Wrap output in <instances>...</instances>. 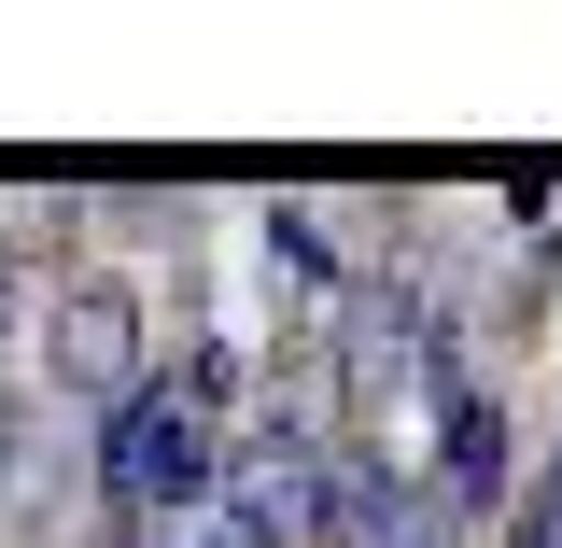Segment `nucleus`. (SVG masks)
<instances>
[{
  "mask_svg": "<svg viewBox=\"0 0 562 548\" xmlns=\"http://www.w3.org/2000/svg\"><path fill=\"white\" fill-rule=\"evenodd\" d=\"M211 366H169V380H140L127 409H99V492H113V521H169V506H198L211 492Z\"/></svg>",
  "mask_w": 562,
  "mask_h": 548,
  "instance_id": "obj_1",
  "label": "nucleus"
},
{
  "mask_svg": "<svg viewBox=\"0 0 562 548\" xmlns=\"http://www.w3.org/2000/svg\"><path fill=\"white\" fill-rule=\"evenodd\" d=\"M211 506H225L239 548H310V521H324V450H310V436H254V450L211 479Z\"/></svg>",
  "mask_w": 562,
  "mask_h": 548,
  "instance_id": "obj_3",
  "label": "nucleus"
},
{
  "mask_svg": "<svg viewBox=\"0 0 562 548\" xmlns=\"http://www.w3.org/2000/svg\"><path fill=\"white\" fill-rule=\"evenodd\" d=\"M492 492H506V422L450 409V506H492Z\"/></svg>",
  "mask_w": 562,
  "mask_h": 548,
  "instance_id": "obj_5",
  "label": "nucleus"
},
{
  "mask_svg": "<svg viewBox=\"0 0 562 548\" xmlns=\"http://www.w3.org/2000/svg\"><path fill=\"white\" fill-rule=\"evenodd\" d=\"M0 324H14V254H0Z\"/></svg>",
  "mask_w": 562,
  "mask_h": 548,
  "instance_id": "obj_8",
  "label": "nucleus"
},
{
  "mask_svg": "<svg viewBox=\"0 0 562 548\" xmlns=\"http://www.w3.org/2000/svg\"><path fill=\"white\" fill-rule=\"evenodd\" d=\"M324 548H436V506H422L408 465H324V521H310Z\"/></svg>",
  "mask_w": 562,
  "mask_h": 548,
  "instance_id": "obj_4",
  "label": "nucleus"
},
{
  "mask_svg": "<svg viewBox=\"0 0 562 548\" xmlns=\"http://www.w3.org/2000/svg\"><path fill=\"white\" fill-rule=\"evenodd\" d=\"M43 366H57L70 409H127V394H140V295H127V281H57Z\"/></svg>",
  "mask_w": 562,
  "mask_h": 548,
  "instance_id": "obj_2",
  "label": "nucleus"
},
{
  "mask_svg": "<svg viewBox=\"0 0 562 548\" xmlns=\"http://www.w3.org/2000/svg\"><path fill=\"white\" fill-rule=\"evenodd\" d=\"M506 548H562V450L535 465V492H520V521H506Z\"/></svg>",
  "mask_w": 562,
  "mask_h": 548,
  "instance_id": "obj_6",
  "label": "nucleus"
},
{
  "mask_svg": "<svg viewBox=\"0 0 562 548\" xmlns=\"http://www.w3.org/2000/svg\"><path fill=\"white\" fill-rule=\"evenodd\" d=\"M0 479H14V394H0Z\"/></svg>",
  "mask_w": 562,
  "mask_h": 548,
  "instance_id": "obj_7",
  "label": "nucleus"
}]
</instances>
